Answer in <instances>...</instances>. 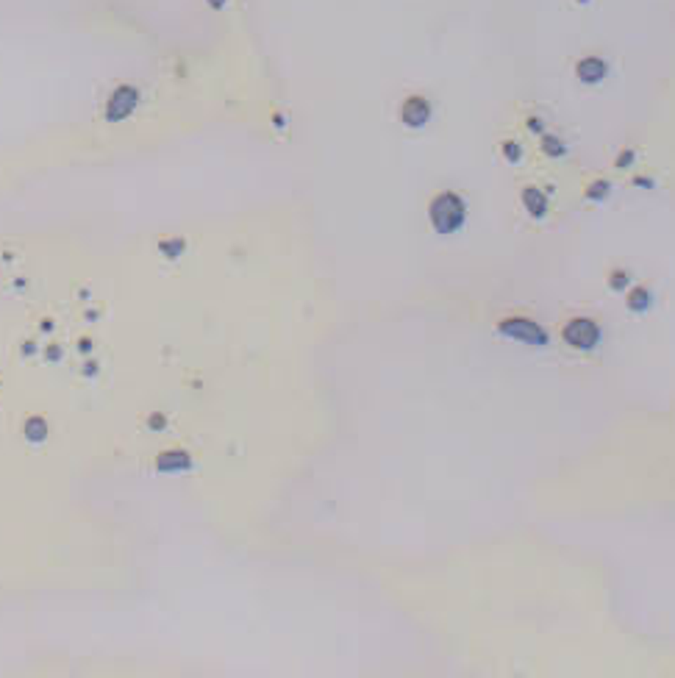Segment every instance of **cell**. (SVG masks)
I'll return each mask as SVG.
<instances>
[{"label": "cell", "mask_w": 675, "mask_h": 678, "mask_svg": "<svg viewBox=\"0 0 675 678\" xmlns=\"http://www.w3.org/2000/svg\"><path fill=\"white\" fill-rule=\"evenodd\" d=\"M525 126H528V131H531V133H539V136L545 133V120H542V117H528V123H525Z\"/></svg>", "instance_id": "cell-15"}, {"label": "cell", "mask_w": 675, "mask_h": 678, "mask_svg": "<svg viewBox=\"0 0 675 678\" xmlns=\"http://www.w3.org/2000/svg\"><path fill=\"white\" fill-rule=\"evenodd\" d=\"M428 220L431 228L439 234V236H450V234H459L461 228L467 226V200L453 190L445 192H437L428 203Z\"/></svg>", "instance_id": "cell-1"}, {"label": "cell", "mask_w": 675, "mask_h": 678, "mask_svg": "<svg viewBox=\"0 0 675 678\" xmlns=\"http://www.w3.org/2000/svg\"><path fill=\"white\" fill-rule=\"evenodd\" d=\"M206 3H209L212 9H223V6H225V3H228V0H206Z\"/></svg>", "instance_id": "cell-17"}, {"label": "cell", "mask_w": 675, "mask_h": 678, "mask_svg": "<svg viewBox=\"0 0 675 678\" xmlns=\"http://www.w3.org/2000/svg\"><path fill=\"white\" fill-rule=\"evenodd\" d=\"M181 248H184V242H181V239H167V242H161V251H164V253H170V256L181 253Z\"/></svg>", "instance_id": "cell-14"}, {"label": "cell", "mask_w": 675, "mask_h": 678, "mask_svg": "<svg viewBox=\"0 0 675 678\" xmlns=\"http://www.w3.org/2000/svg\"><path fill=\"white\" fill-rule=\"evenodd\" d=\"M606 75H609V65H606V59H600V56H583L578 65H576V78H578L583 87H595V84H600Z\"/></svg>", "instance_id": "cell-6"}, {"label": "cell", "mask_w": 675, "mask_h": 678, "mask_svg": "<svg viewBox=\"0 0 675 678\" xmlns=\"http://www.w3.org/2000/svg\"><path fill=\"white\" fill-rule=\"evenodd\" d=\"M578 3H589V0H578Z\"/></svg>", "instance_id": "cell-18"}, {"label": "cell", "mask_w": 675, "mask_h": 678, "mask_svg": "<svg viewBox=\"0 0 675 678\" xmlns=\"http://www.w3.org/2000/svg\"><path fill=\"white\" fill-rule=\"evenodd\" d=\"M628 284H631V275H628V270H620V267H617V270H611V273H609V287L614 292H622L625 287H628Z\"/></svg>", "instance_id": "cell-11"}, {"label": "cell", "mask_w": 675, "mask_h": 678, "mask_svg": "<svg viewBox=\"0 0 675 678\" xmlns=\"http://www.w3.org/2000/svg\"><path fill=\"white\" fill-rule=\"evenodd\" d=\"M136 103H139V89L131 87V84H123V87H117V89L111 92V97H109V103H106V117H109L111 123H123L131 111L136 109Z\"/></svg>", "instance_id": "cell-5"}, {"label": "cell", "mask_w": 675, "mask_h": 678, "mask_svg": "<svg viewBox=\"0 0 675 678\" xmlns=\"http://www.w3.org/2000/svg\"><path fill=\"white\" fill-rule=\"evenodd\" d=\"M561 339L573 351L592 354L603 342V328L595 323L592 317H573V320H567L561 325Z\"/></svg>", "instance_id": "cell-2"}, {"label": "cell", "mask_w": 675, "mask_h": 678, "mask_svg": "<svg viewBox=\"0 0 675 678\" xmlns=\"http://www.w3.org/2000/svg\"><path fill=\"white\" fill-rule=\"evenodd\" d=\"M586 200H592V203H603V200H609L611 197V181H606V178H595L589 187H586Z\"/></svg>", "instance_id": "cell-10"}, {"label": "cell", "mask_w": 675, "mask_h": 678, "mask_svg": "<svg viewBox=\"0 0 675 678\" xmlns=\"http://www.w3.org/2000/svg\"><path fill=\"white\" fill-rule=\"evenodd\" d=\"M625 306H628L634 315H642V312H647V309L653 306V292L647 290V287H634V290H628V295H625Z\"/></svg>", "instance_id": "cell-8"}, {"label": "cell", "mask_w": 675, "mask_h": 678, "mask_svg": "<svg viewBox=\"0 0 675 678\" xmlns=\"http://www.w3.org/2000/svg\"><path fill=\"white\" fill-rule=\"evenodd\" d=\"M498 331L506 337V339H515V342H522L528 348H545L550 342V334L539 323L528 320V317H506L498 323Z\"/></svg>", "instance_id": "cell-3"}, {"label": "cell", "mask_w": 675, "mask_h": 678, "mask_svg": "<svg viewBox=\"0 0 675 678\" xmlns=\"http://www.w3.org/2000/svg\"><path fill=\"white\" fill-rule=\"evenodd\" d=\"M539 148H542V153L550 156V159H561V156H567V145H564V139H559L556 133H542Z\"/></svg>", "instance_id": "cell-9"}, {"label": "cell", "mask_w": 675, "mask_h": 678, "mask_svg": "<svg viewBox=\"0 0 675 678\" xmlns=\"http://www.w3.org/2000/svg\"><path fill=\"white\" fill-rule=\"evenodd\" d=\"M631 184L640 187V190H656V181H653V178H640V175H637V178H631Z\"/></svg>", "instance_id": "cell-16"}, {"label": "cell", "mask_w": 675, "mask_h": 678, "mask_svg": "<svg viewBox=\"0 0 675 678\" xmlns=\"http://www.w3.org/2000/svg\"><path fill=\"white\" fill-rule=\"evenodd\" d=\"M431 114H434L431 100L422 95H409L400 103V123L412 131L425 129V126L431 123Z\"/></svg>", "instance_id": "cell-4"}, {"label": "cell", "mask_w": 675, "mask_h": 678, "mask_svg": "<svg viewBox=\"0 0 675 678\" xmlns=\"http://www.w3.org/2000/svg\"><path fill=\"white\" fill-rule=\"evenodd\" d=\"M500 151H503V159L512 164H520L522 162V148H520V142H512V139H506L503 145H500Z\"/></svg>", "instance_id": "cell-12"}, {"label": "cell", "mask_w": 675, "mask_h": 678, "mask_svg": "<svg viewBox=\"0 0 675 678\" xmlns=\"http://www.w3.org/2000/svg\"><path fill=\"white\" fill-rule=\"evenodd\" d=\"M634 162H637V151H634V148H625V151H620V156L614 159V167H617V170H631Z\"/></svg>", "instance_id": "cell-13"}, {"label": "cell", "mask_w": 675, "mask_h": 678, "mask_svg": "<svg viewBox=\"0 0 675 678\" xmlns=\"http://www.w3.org/2000/svg\"><path fill=\"white\" fill-rule=\"evenodd\" d=\"M520 200H522V209L528 212L531 220H545L547 212H550V197L539 187H525L520 192Z\"/></svg>", "instance_id": "cell-7"}]
</instances>
